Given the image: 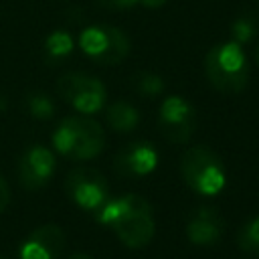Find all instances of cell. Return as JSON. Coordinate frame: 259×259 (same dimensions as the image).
<instances>
[{
    "instance_id": "1",
    "label": "cell",
    "mask_w": 259,
    "mask_h": 259,
    "mask_svg": "<svg viewBox=\"0 0 259 259\" xmlns=\"http://www.w3.org/2000/svg\"><path fill=\"white\" fill-rule=\"evenodd\" d=\"M95 217L97 223L109 227L115 237L130 249L146 247L156 231L152 206L140 194L107 198V202L95 210Z\"/></svg>"
},
{
    "instance_id": "2",
    "label": "cell",
    "mask_w": 259,
    "mask_h": 259,
    "mask_svg": "<svg viewBox=\"0 0 259 259\" xmlns=\"http://www.w3.org/2000/svg\"><path fill=\"white\" fill-rule=\"evenodd\" d=\"M53 148L69 160H91L105 148V132L87 115H69L53 132Z\"/></svg>"
},
{
    "instance_id": "3",
    "label": "cell",
    "mask_w": 259,
    "mask_h": 259,
    "mask_svg": "<svg viewBox=\"0 0 259 259\" xmlns=\"http://www.w3.org/2000/svg\"><path fill=\"white\" fill-rule=\"evenodd\" d=\"M204 73L221 93H241L249 83V61L243 47L235 40L214 45L204 57Z\"/></svg>"
},
{
    "instance_id": "4",
    "label": "cell",
    "mask_w": 259,
    "mask_h": 259,
    "mask_svg": "<svg viewBox=\"0 0 259 259\" xmlns=\"http://www.w3.org/2000/svg\"><path fill=\"white\" fill-rule=\"evenodd\" d=\"M182 180L202 196H214L225 188L227 172L219 154L208 146H192L180 158Z\"/></svg>"
},
{
    "instance_id": "5",
    "label": "cell",
    "mask_w": 259,
    "mask_h": 259,
    "mask_svg": "<svg viewBox=\"0 0 259 259\" xmlns=\"http://www.w3.org/2000/svg\"><path fill=\"white\" fill-rule=\"evenodd\" d=\"M81 51L97 65H117L130 55V36L111 24H93L79 34Z\"/></svg>"
},
{
    "instance_id": "6",
    "label": "cell",
    "mask_w": 259,
    "mask_h": 259,
    "mask_svg": "<svg viewBox=\"0 0 259 259\" xmlns=\"http://www.w3.org/2000/svg\"><path fill=\"white\" fill-rule=\"evenodd\" d=\"M57 93L63 101L73 105L79 113H95L101 111L107 99L105 85L91 75L85 73H65L57 79Z\"/></svg>"
},
{
    "instance_id": "7",
    "label": "cell",
    "mask_w": 259,
    "mask_h": 259,
    "mask_svg": "<svg viewBox=\"0 0 259 259\" xmlns=\"http://www.w3.org/2000/svg\"><path fill=\"white\" fill-rule=\"evenodd\" d=\"M65 192L79 208L93 212L109 198L107 178L93 168H73L65 176Z\"/></svg>"
},
{
    "instance_id": "8",
    "label": "cell",
    "mask_w": 259,
    "mask_h": 259,
    "mask_svg": "<svg viewBox=\"0 0 259 259\" xmlns=\"http://www.w3.org/2000/svg\"><path fill=\"white\" fill-rule=\"evenodd\" d=\"M158 125L162 136L172 144H186L196 127V111L190 101L180 95H170L162 101L158 111Z\"/></svg>"
},
{
    "instance_id": "9",
    "label": "cell",
    "mask_w": 259,
    "mask_h": 259,
    "mask_svg": "<svg viewBox=\"0 0 259 259\" xmlns=\"http://www.w3.org/2000/svg\"><path fill=\"white\" fill-rule=\"evenodd\" d=\"M55 154L45 146H30L18 160V182L26 190H40L55 172Z\"/></svg>"
},
{
    "instance_id": "10",
    "label": "cell",
    "mask_w": 259,
    "mask_h": 259,
    "mask_svg": "<svg viewBox=\"0 0 259 259\" xmlns=\"http://www.w3.org/2000/svg\"><path fill=\"white\" fill-rule=\"evenodd\" d=\"M65 245V231L59 225L49 223L28 233L20 245V259H59Z\"/></svg>"
},
{
    "instance_id": "11",
    "label": "cell",
    "mask_w": 259,
    "mask_h": 259,
    "mask_svg": "<svg viewBox=\"0 0 259 259\" xmlns=\"http://www.w3.org/2000/svg\"><path fill=\"white\" fill-rule=\"evenodd\" d=\"M158 166V152L146 140H136L125 144L113 158V168L121 176L140 178L154 172Z\"/></svg>"
},
{
    "instance_id": "12",
    "label": "cell",
    "mask_w": 259,
    "mask_h": 259,
    "mask_svg": "<svg viewBox=\"0 0 259 259\" xmlns=\"http://www.w3.org/2000/svg\"><path fill=\"white\" fill-rule=\"evenodd\" d=\"M225 233V219L223 214L212 206H200L196 208L186 223V237L194 245H214L221 241Z\"/></svg>"
},
{
    "instance_id": "13",
    "label": "cell",
    "mask_w": 259,
    "mask_h": 259,
    "mask_svg": "<svg viewBox=\"0 0 259 259\" xmlns=\"http://www.w3.org/2000/svg\"><path fill=\"white\" fill-rule=\"evenodd\" d=\"M105 121L111 130L127 134L138 127L140 123V111L130 101H115L105 109Z\"/></svg>"
},
{
    "instance_id": "14",
    "label": "cell",
    "mask_w": 259,
    "mask_h": 259,
    "mask_svg": "<svg viewBox=\"0 0 259 259\" xmlns=\"http://www.w3.org/2000/svg\"><path fill=\"white\" fill-rule=\"evenodd\" d=\"M237 245L241 251L259 255V217L247 221L237 233Z\"/></svg>"
},
{
    "instance_id": "15",
    "label": "cell",
    "mask_w": 259,
    "mask_h": 259,
    "mask_svg": "<svg viewBox=\"0 0 259 259\" xmlns=\"http://www.w3.org/2000/svg\"><path fill=\"white\" fill-rule=\"evenodd\" d=\"M45 49H47V53L51 57L63 59L73 51V36L69 32H65V30H55V32H51L47 36Z\"/></svg>"
},
{
    "instance_id": "16",
    "label": "cell",
    "mask_w": 259,
    "mask_h": 259,
    "mask_svg": "<svg viewBox=\"0 0 259 259\" xmlns=\"http://www.w3.org/2000/svg\"><path fill=\"white\" fill-rule=\"evenodd\" d=\"M134 85L136 89L142 93V95H148V97H156L164 91V81L160 75L156 73H148V71H142L134 77Z\"/></svg>"
},
{
    "instance_id": "17",
    "label": "cell",
    "mask_w": 259,
    "mask_h": 259,
    "mask_svg": "<svg viewBox=\"0 0 259 259\" xmlns=\"http://www.w3.org/2000/svg\"><path fill=\"white\" fill-rule=\"evenodd\" d=\"M26 109H28L30 115L36 117V119H49V117L55 113L53 101H51V97H47L45 93H30L28 99H26Z\"/></svg>"
},
{
    "instance_id": "18",
    "label": "cell",
    "mask_w": 259,
    "mask_h": 259,
    "mask_svg": "<svg viewBox=\"0 0 259 259\" xmlns=\"http://www.w3.org/2000/svg\"><path fill=\"white\" fill-rule=\"evenodd\" d=\"M231 34H233V40L239 42V45H245L253 38L255 34V20L249 18V16H241L233 22L231 26Z\"/></svg>"
},
{
    "instance_id": "19",
    "label": "cell",
    "mask_w": 259,
    "mask_h": 259,
    "mask_svg": "<svg viewBox=\"0 0 259 259\" xmlns=\"http://www.w3.org/2000/svg\"><path fill=\"white\" fill-rule=\"evenodd\" d=\"M93 2L103 8H109V10H127L132 6H136L140 0H93Z\"/></svg>"
},
{
    "instance_id": "20",
    "label": "cell",
    "mask_w": 259,
    "mask_h": 259,
    "mask_svg": "<svg viewBox=\"0 0 259 259\" xmlns=\"http://www.w3.org/2000/svg\"><path fill=\"white\" fill-rule=\"evenodd\" d=\"M8 202H10V188H8L6 180H4L2 174H0V212L8 206Z\"/></svg>"
},
{
    "instance_id": "21",
    "label": "cell",
    "mask_w": 259,
    "mask_h": 259,
    "mask_svg": "<svg viewBox=\"0 0 259 259\" xmlns=\"http://www.w3.org/2000/svg\"><path fill=\"white\" fill-rule=\"evenodd\" d=\"M168 0H140V4L148 6V8H162Z\"/></svg>"
},
{
    "instance_id": "22",
    "label": "cell",
    "mask_w": 259,
    "mask_h": 259,
    "mask_svg": "<svg viewBox=\"0 0 259 259\" xmlns=\"http://www.w3.org/2000/svg\"><path fill=\"white\" fill-rule=\"evenodd\" d=\"M69 259H91L89 255H85V253H75V255H71Z\"/></svg>"
},
{
    "instance_id": "23",
    "label": "cell",
    "mask_w": 259,
    "mask_h": 259,
    "mask_svg": "<svg viewBox=\"0 0 259 259\" xmlns=\"http://www.w3.org/2000/svg\"><path fill=\"white\" fill-rule=\"evenodd\" d=\"M257 63H259V49H257Z\"/></svg>"
}]
</instances>
